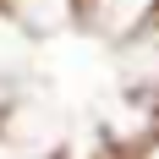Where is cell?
Masks as SVG:
<instances>
[{
  "label": "cell",
  "mask_w": 159,
  "mask_h": 159,
  "mask_svg": "<svg viewBox=\"0 0 159 159\" xmlns=\"http://www.w3.org/2000/svg\"><path fill=\"white\" fill-rule=\"evenodd\" d=\"M0 159H33L28 148H16V143H6V137H0Z\"/></svg>",
  "instance_id": "2"
},
{
  "label": "cell",
  "mask_w": 159,
  "mask_h": 159,
  "mask_svg": "<svg viewBox=\"0 0 159 159\" xmlns=\"http://www.w3.org/2000/svg\"><path fill=\"white\" fill-rule=\"evenodd\" d=\"M159 16V0H88V22L110 39H132Z\"/></svg>",
  "instance_id": "1"
}]
</instances>
